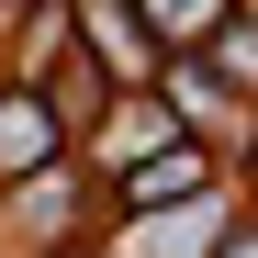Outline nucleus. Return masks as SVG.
I'll return each mask as SVG.
<instances>
[{
	"mask_svg": "<svg viewBox=\"0 0 258 258\" xmlns=\"http://www.w3.org/2000/svg\"><path fill=\"white\" fill-rule=\"evenodd\" d=\"M56 157V112L45 101H0V168H45Z\"/></svg>",
	"mask_w": 258,
	"mask_h": 258,
	"instance_id": "nucleus-1",
	"label": "nucleus"
},
{
	"mask_svg": "<svg viewBox=\"0 0 258 258\" xmlns=\"http://www.w3.org/2000/svg\"><path fill=\"white\" fill-rule=\"evenodd\" d=\"M146 23L168 45H202V34H225V0H146Z\"/></svg>",
	"mask_w": 258,
	"mask_h": 258,
	"instance_id": "nucleus-2",
	"label": "nucleus"
},
{
	"mask_svg": "<svg viewBox=\"0 0 258 258\" xmlns=\"http://www.w3.org/2000/svg\"><path fill=\"white\" fill-rule=\"evenodd\" d=\"M202 180V157L180 146V157H157V168H135V180H123V202H168V191H191Z\"/></svg>",
	"mask_w": 258,
	"mask_h": 258,
	"instance_id": "nucleus-3",
	"label": "nucleus"
},
{
	"mask_svg": "<svg viewBox=\"0 0 258 258\" xmlns=\"http://www.w3.org/2000/svg\"><path fill=\"white\" fill-rule=\"evenodd\" d=\"M225 258H258V236H236V247H225Z\"/></svg>",
	"mask_w": 258,
	"mask_h": 258,
	"instance_id": "nucleus-4",
	"label": "nucleus"
}]
</instances>
